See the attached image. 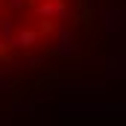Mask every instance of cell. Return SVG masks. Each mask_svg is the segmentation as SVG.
<instances>
[{"instance_id": "obj_1", "label": "cell", "mask_w": 126, "mask_h": 126, "mask_svg": "<svg viewBox=\"0 0 126 126\" xmlns=\"http://www.w3.org/2000/svg\"><path fill=\"white\" fill-rule=\"evenodd\" d=\"M79 0H0V67L32 62L59 47Z\"/></svg>"}]
</instances>
